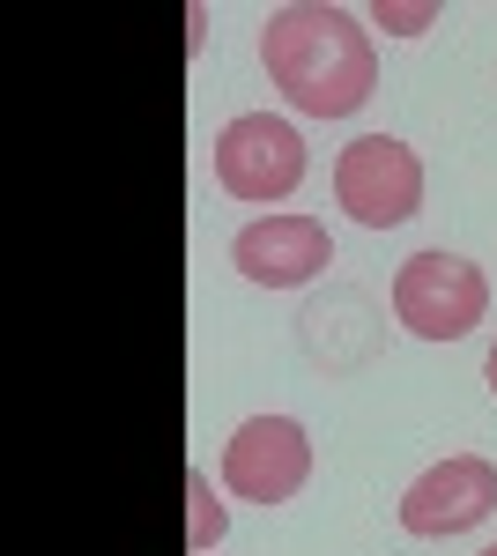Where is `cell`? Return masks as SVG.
Returning a JSON list of instances; mask_svg holds the SVG:
<instances>
[{
    "label": "cell",
    "instance_id": "8",
    "mask_svg": "<svg viewBox=\"0 0 497 556\" xmlns=\"http://www.w3.org/2000/svg\"><path fill=\"white\" fill-rule=\"evenodd\" d=\"M223 497L208 490V468H186V549L194 556H208L215 542H223Z\"/></svg>",
    "mask_w": 497,
    "mask_h": 556
},
{
    "label": "cell",
    "instance_id": "4",
    "mask_svg": "<svg viewBox=\"0 0 497 556\" xmlns=\"http://www.w3.org/2000/svg\"><path fill=\"white\" fill-rule=\"evenodd\" d=\"M215 186L231 201H290L305 186V134L268 112H238L215 134Z\"/></svg>",
    "mask_w": 497,
    "mask_h": 556
},
{
    "label": "cell",
    "instance_id": "3",
    "mask_svg": "<svg viewBox=\"0 0 497 556\" xmlns=\"http://www.w3.org/2000/svg\"><path fill=\"white\" fill-rule=\"evenodd\" d=\"M334 201L357 215L364 230H394L423 208V164H415L409 141L394 134H357L341 156H334Z\"/></svg>",
    "mask_w": 497,
    "mask_h": 556
},
{
    "label": "cell",
    "instance_id": "2",
    "mask_svg": "<svg viewBox=\"0 0 497 556\" xmlns=\"http://www.w3.org/2000/svg\"><path fill=\"white\" fill-rule=\"evenodd\" d=\"M490 312V282L483 267L460 253H409L394 267V319L409 327L415 342H460L475 334Z\"/></svg>",
    "mask_w": 497,
    "mask_h": 556
},
{
    "label": "cell",
    "instance_id": "11",
    "mask_svg": "<svg viewBox=\"0 0 497 556\" xmlns=\"http://www.w3.org/2000/svg\"><path fill=\"white\" fill-rule=\"evenodd\" d=\"M483 556H497V542H490V549H483Z\"/></svg>",
    "mask_w": 497,
    "mask_h": 556
},
{
    "label": "cell",
    "instance_id": "10",
    "mask_svg": "<svg viewBox=\"0 0 497 556\" xmlns=\"http://www.w3.org/2000/svg\"><path fill=\"white\" fill-rule=\"evenodd\" d=\"M483 379H490V393H497V342H490V364H483Z\"/></svg>",
    "mask_w": 497,
    "mask_h": 556
},
{
    "label": "cell",
    "instance_id": "1",
    "mask_svg": "<svg viewBox=\"0 0 497 556\" xmlns=\"http://www.w3.org/2000/svg\"><path fill=\"white\" fill-rule=\"evenodd\" d=\"M260 60H268V83L312 119H349L378 83V52L364 15H349L334 0L275 8L268 30H260Z\"/></svg>",
    "mask_w": 497,
    "mask_h": 556
},
{
    "label": "cell",
    "instance_id": "7",
    "mask_svg": "<svg viewBox=\"0 0 497 556\" xmlns=\"http://www.w3.org/2000/svg\"><path fill=\"white\" fill-rule=\"evenodd\" d=\"M327 260H334V238H327V223H312V215H252L246 230L231 238V267L246 282H260V290H297Z\"/></svg>",
    "mask_w": 497,
    "mask_h": 556
},
{
    "label": "cell",
    "instance_id": "9",
    "mask_svg": "<svg viewBox=\"0 0 497 556\" xmlns=\"http://www.w3.org/2000/svg\"><path fill=\"white\" fill-rule=\"evenodd\" d=\"M364 23H378V30H394V38H423L431 23H438V0H378Z\"/></svg>",
    "mask_w": 497,
    "mask_h": 556
},
{
    "label": "cell",
    "instance_id": "5",
    "mask_svg": "<svg viewBox=\"0 0 497 556\" xmlns=\"http://www.w3.org/2000/svg\"><path fill=\"white\" fill-rule=\"evenodd\" d=\"M223 482L246 505H290L297 490L312 482V438H305V424H290V416L238 424L231 445H223Z\"/></svg>",
    "mask_w": 497,
    "mask_h": 556
},
{
    "label": "cell",
    "instance_id": "6",
    "mask_svg": "<svg viewBox=\"0 0 497 556\" xmlns=\"http://www.w3.org/2000/svg\"><path fill=\"white\" fill-rule=\"evenodd\" d=\"M490 513H497V468L483 453H446L438 468L415 475L409 497H401V527L409 534H431V542L468 534V527H483Z\"/></svg>",
    "mask_w": 497,
    "mask_h": 556
}]
</instances>
